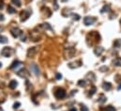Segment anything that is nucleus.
Instances as JSON below:
<instances>
[{
  "mask_svg": "<svg viewBox=\"0 0 121 111\" xmlns=\"http://www.w3.org/2000/svg\"><path fill=\"white\" fill-rule=\"evenodd\" d=\"M54 94H55V97H56V99H58V100L64 99V98L66 97V91H65V89L62 88H57L55 90Z\"/></svg>",
  "mask_w": 121,
  "mask_h": 111,
  "instance_id": "1",
  "label": "nucleus"
},
{
  "mask_svg": "<svg viewBox=\"0 0 121 111\" xmlns=\"http://www.w3.org/2000/svg\"><path fill=\"white\" fill-rule=\"evenodd\" d=\"M14 52H15L14 49L11 48V47H4L1 51V55L5 56V57H9L14 54Z\"/></svg>",
  "mask_w": 121,
  "mask_h": 111,
  "instance_id": "2",
  "label": "nucleus"
},
{
  "mask_svg": "<svg viewBox=\"0 0 121 111\" xmlns=\"http://www.w3.org/2000/svg\"><path fill=\"white\" fill-rule=\"evenodd\" d=\"M31 10H28V9H25V10H23V11H21V13H20V17H21V21L22 22H25V21H26L28 18H29V16L31 15Z\"/></svg>",
  "mask_w": 121,
  "mask_h": 111,
  "instance_id": "3",
  "label": "nucleus"
},
{
  "mask_svg": "<svg viewBox=\"0 0 121 111\" xmlns=\"http://www.w3.org/2000/svg\"><path fill=\"white\" fill-rule=\"evenodd\" d=\"M10 33H11V35H12L13 38H19V37L22 36L23 31L19 28H13L10 29Z\"/></svg>",
  "mask_w": 121,
  "mask_h": 111,
  "instance_id": "4",
  "label": "nucleus"
},
{
  "mask_svg": "<svg viewBox=\"0 0 121 111\" xmlns=\"http://www.w3.org/2000/svg\"><path fill=\"white\" fill-rule=\"evenodd\" d=\"M95 22H96V18H95V17L86 16V17H85V19H84V24H85V26H86V27L93 25Z\"/></svg>",
  "mask_w": 121,
  "mask_h": 111,
  "instance_id": "5",
  "label": "nucleus"
},
{
  "mask_svg": "<svg viewBox=\"0 0 121 111\" xmlns=\"http://www.w3.org/2000/svg\"><path fill=\"white\" fill-rule=\"evenodd\" d=\"M30 69H31V71H32V73H33L36 76H38V75L39 74V66H38L36 63H32V64H31Z\"/></svg>",
  "mask_w": 121,
  "mask_h": 111,
  "instance_id": "6",
  "label": "nucleus"
},
{
  "mask_svg": "<svg viewBox=\"0 0 121 111\" xmlns=\"http://www.w3.org/2000/svg\"><path fill=\"white\" fill-rule=\"evenodd\" d=\"M68 66H69V68H70V69H76V68H79V67L82 66V62H81V60L74 61V62H70V63H69Z\"/></svg>",
  "mask_w": 121,
  "mask_h": 111,
  "instance_id": "7",
  "label": "nucleus"
},
{
  "mask_svg": "<svg viewBox=\"0 0 121 111\" xmlns=\"http://www.w3.org/2000/svg\"><path fill=\"white\" fill-rule=\"evenodd\" d=\"M17 74H18L19 76H21V77H24V78L29 76V73H28V71L26 70V69H21V70H19V71L17 72Z\"/></svg>",
  "mask_w": 121,
  "mask_h": 111,
  "instance_id": "8",
  "label": "nucleus"
},
{
  "mask_svg": "<svg viewBox=\"0 0 121 111\" xmlns=\"http://www.w3.org/2000/svg\"><path fill=\"white\" fill-rule=\"evenodd\" d=\"M103 51H104V48H103V47L98 46V47H96V48L94 49V54L96 56H100L103 53Z\"/></svg>",
  "mask_w": 121,
  "mask_h": 111,
  "instance_id": "9",
  "label": "nucleus"
},
{
  "mask_svg": "<svg viewBox=\"0 0 121 111\" xmlns=\"http://www.w3.org/2000/svg\"><path fill=\"white\" fill-rule=\"evenodd\" d=\"M102 88L106 91H109L112 89V84L109 83V82H103L102 83Z\"/></svg>",
  "mask_w": 121,
  "mask_h": 111,
  "instance_id": "10",
  "label": "nucleus"
},
{
  "mask_svg": "<svg viewBox=\"0 0 121 111\" xmlns=\"http://www.w3.org/2000/svg\"><path fill=\"white\" fill-rule=\"evenodd\" d=\"M112 63H113L114 66L121 67V57H117V58H115V59L112 61Z\"/></svg>",
  "mask_w": 121,
  "mask_h": 111,
  "instance_id": "11",
  "label": "nucleus"
},
{
  "mask_svg": "<svg viewBox=\"0 0 121 111\" xmlns=\"http://www.w3.org/2000/svg\"><path fill=\"white\" fill-rule=\"evenodd\" d=\"M17 86H18V82L16 80H11L9 84V88L11 89H15L17 88Z\"/></svg>",
  "mask_w": 121,
  "mask_h": 111,
  "instance_id": "12",
  "label": "nucleus"
},
{
  "mask_svg": "<svg viewBox=\"0 0 121 111\" xmlns=\"http://www.w3.org/2000/svg\"><path fill=\"white\" fill-rule=\"evenodd\" d=\"M110 8H111V5L110 4H107V5H104L102 7V9H100V13H105V12H108L110 10Z\"/></svg>",
  "mask_w": 121,
  "mask_h": 111,
  "instance_id": "13",
  "label": "nucleus"
},
{
  "mask_svg": "<svg viewBox=\"0 0 121 111\" xmlns=\"http://www.w3.org/2000/svg\"><path fill=\"white\" fill-rule=\"evenodd\" d=\"M106 100H107L106 96H105L104 94H102V93H101V94L99 96V98H98V102H99V103H100V104L105 103V102H106Z\"/></svg>",
  "mask_w": 121,
  "mask_h": 111,
  "instance_id": "14",
  "label": "nucleus"
},
{
  "mask_svg": "<svg viewBox=\"0 0 121 111\" xmlns=\"http://www.w3.org/2000/svg\"><path fill=\"white\" fill-rule=\"evenodd\" d=\"M40 28H42V29H46V30H51V31H53V28H52V27H51L48 23H44V24L40 25Z\"/></svg>",
  "mask_w": 121,
  "mask_h": 111,
  "instance_id": "15",
  "label": "nucleus"
},
{
  "mask_svg": "<svg viewBox=\"0 0 121 111\" xmlns=\"http://www.w3.org/2000/svg\"><path fill=\"white\" fill-rule=\"evenodd\" d=\"M20 64H21V62H20L19 60H14V61L12 62V64L9 66V69H15V68L18 67Z\"/></svg>",
  "mask_w": 121,
  "mask_h": 111,
  "instance_id": "16",
  "label": "nucleus"
},
{
  "mask_svg": "<svg viewBox=\"0 0 121 111\" xmlns=\"http://www.w3.org/2000/svg\"><path fill=\"white\" fill-rule=\"evenodd\" d=\"M36 47H32V48H30L29 50H28V52H27V56H34V55H35V53H36Z\"/></svg>",
  "mask_w": 121,
  "mask_h": 111,
  "instance_id": "17",
  "label": "nucleus"
},
{
  "mask_svg": "<svg viewBox=\"0 0 121 111\" xmlns=\"http://www.w3.org/2000/svg\"><path fill=\"white\" fill-rule=\"evenodd\" d=\"M96 91H97V88L95 87V86H92L90 88V90H89V94H88V96L90 97V96H93L95 93H96Z\"/></svg>",
  "mask_w": 121,
  "mask_h": 111,
  "instance_id": "18",
  "label": "nucleus"
},
{
  "mask_svg": "<svg viewBox=\"0 0 121 111\" xmlns=\"http://www.w3.org/2000/svg\"><path fill=\"white\" fill-rule=\"evenodd\" d=\"M8 12L9 13V14H14L15 12H16V10H15V9L13 8V7H11V6H8Z\"/></svg>",
  "mask_w": 121,
  "mask_h": 111,
  "instance_id": "19",
  "label": "nucleus"
},
{
  "mask_svg": "<svg viewBox=\"0 0 121 111\" xmlns=\"http://www.w3.org/2000/svg\"><path fill=\"white\" fill-rule=\"evenodd\" d=\"M8 42V38L3 36V35H0V43H7Z\"/></svg>",
  "mask_w": 121,
  "mask_h": 111,
  "instance_id": "20",
  "label": "nucleus"
},
{
  "mask_svg": "<svg viewBox=\"0 0 121 111\" xmlns=\"http://www.w3.org/2000/svg\"><path fill=\"white\" fill-rule=\"evenodd\" d=\"M120 46H121V40H116V41L114 42V47L118 48V47H120Z\"/></svg>",
  "mask_w": 121,
  "mask_h": 111,
  "instance_id": "21",
  "label": "nucleus"
},
{
  "mask_svg": "<svg viewBox=\"0 0 121 111\" xmlns=\"http://www.w3.org/2000/svg\"><path fill=\"white\" fill-rule=\"evenodd\" d=\"M104 111H116V108L112 106H108L104 107Z\"/></svg>",
  "mask_w": 121,
  "mask_h": 111,
  "instance_id": "22",
  "label": "nucleus"
},
{
  "mask_svg": "<svg viewBox=\"0 0 121 111\" xmlns=\"http://www.w3.org/2000/svg\"><path fill=\"white\" fill-rule=\"evenodd\" d=\"M70 15H71V16L73 17V19H74L75 21H79V20H80V18H81L79 14H75V13H71Z\"/></svg>",
  "mask_w": 121,
  "mask_h": 111,
  "instance_id": "23",
  "label": "nucleus"
},
{
  "mask_svg": "<svg viewBox=\"0 0 121 111\" xmlns=\"http://www.w3.org/2000/svg\"><path fill=\"white\" fill-rule=\"evenodd\" d=\"M86 82L84 79L78 81V86H80V87H86Z\"/></svg>",
  "mask_w": 121,
  "mask_h": 111,
  "instance_id": "24",
  "label": "nucleus"
},
{
  "mask_svg": "<svg viewBox=\"0 0 121 111\" xmlns=\"http://www.w3.org/2000/svg\"><path fill=\"white\" fill-rule=\"evenodd\" d=\"M12 3L14 5H16L17 7H21V0H11Z\"/></svg>",
  "mask_w": 121,
  "mask_h": 111,
  "instance_id": "25",
  "label": "nucleus"
},
{
  "mask_svg": "<svg viewBox=\"0 0 121 111\" xmlns=\"http://www.w3.org/2000/svg\"><path fill=\"white\" fill-rule=\"evenodd\" d=\"M80 106H81V111H88V108L86 107V106H85V105L81 104V105H80Z\"/></svg>",
  "mask_w": 121,
  "mask_h": 111,
  "instance_id": "26",
  "label": "nucleus"
},
{
  "mask_svg": "<svg viewBox=\"0 0 121 111\" xmlns=\"http://www.w3.org/2000/svg\"><path fill=\"white\" fill-rule=\"evenodd\" d=\"M20 106H21V104H20L19 102H16V103H14V104H13V108H14V109H16V108L20 107Z\"/></svg>",
  "mask_w": 121,
  "mask_h": 111,
  "instance_id": "27",
  "label": "nucleus"
},
{
  "mask_svg": "<svg viewBox=\"0 0 121 111\" xmlns=\"http://www.w3.org/2000/svg\"><path fill=\"white\" fill-rule=\"evenodd\" d=\"M107 70H108V67L107 66H102V67L99 68V71L100 72H106Z\"/></svg>",
  "mask_w": 121,
  "mask_h": 111,
  "instance_id": "28",
  "label": "nucleus"
},
{
  "mask_svg": "<svg viewBox=\"0 0 121 111\" xmlns=\"http://www.w3.org/2000/svg\"><path fill=\"white\" fill-rule=\"evenodd\" d=\"M26 36L23 33V34H22V36H21V41L24 42H26Z\"/></svg>",
  "mask_w": 121,
  "mask_h": 111,
  "instance_id": "29",
  "label": "nucleus"
},
{
  "mask_svg": "<svg viewBox=\"0 0 121 111\" xmlns=\"http://www.w3.org/2000/svg\"><path fill=\"white\" fill-rule=\"evenodd\" d=\"M56 80H60V79H62V74H56Z\"/></svg>",
  "mask_w": 121,
  "mask_h": 111,
  "instance_id": "30",
  "label": "nucleus"
},
{
  "mask_svg": "<svg viewBox=\"0 0 121 111\" xmlns=\"http://www.w3.org/2000/svg\"><path fill=\"white\" fill-rule=\"evenodd\" d=\"M4 20H5V17H4V15H3L2 13H0V21H1V22H3Z\"/></svg>",
  "mask_w": 121,
  "mask_h": 111,
  "instance_id": "31",
  "label": "nucleus"
},
{
  "mask_svg": "<svg viewBox=\"0 0 121 111\" xmlns=\"http://www.w3.org/2000/svg\"><path fill=\"white\" fill-rule=\"evenodd\" d=\"M54 4H55V9H58V5L56 4V0L55 1V3H54Z\"/></svg>",
  "mask_w": 121,
  "mask_h": 111,
  "instance_id": "32",
  "label": "nucleus"
},
{
  "mask_svg": "<svg viewBox=\"0 0 121 111\" xmlns=\"http://www.w3.org/2000/svg\"><path fill=\"white\" fill-rule=\"evenodd\" d=\"M75 92H77V90H76V89H74V90H72V91H71V93H70V96H73V95L75 94Z\"/></svg>",
  "mask_w": 121,
  "mask_h": 111,
  "instance_id": "33",
  "label": "nucleus"
},
{
  "mask_svg": "<svg viewBox=\"0 0 121 111\" xmlns=\"http://www.w3.org/2000/svg\"><path fill=\"white\" fill-rule=\"evenodd\" d=\"M3 8H4V4H3L2 1H0V9H2Z\"/></svg>",
  "mask_w": 121,
  "mask_h": 111,
  "instance_id": "34",
  "label": "nucleus"
},
{
  "mask_svg": "<svg viewBox=\"0 0 121 111\" xmlns=\"http://www.w3.org/2000/svg\"><path fill=\"white\" fill-rule=\"evenodd\" d=\"M69 111H77V109H76V108H74V107H72V108H70Z\"/></svg>",
  "mask_w": 121,
  "mask_h": 111,
  "instance_id": "35",
  "label": "nucleus"
},
{
  "mask_svg": "<svg viewBox=\"0 0 121 111\" xmlns=\"http://www.w3.org/2000/svg\"><path fill=\"white\" fill-rule=\"evenodd\" d=\"M117 89H118V90H121V83L119 84V86L117 87Z\"/></svg>",
  "mask_w": 121,
  "mask_h": 111,
  "instance_id": "36",
  "label": "nucleus"
},
{
  "mask_svg": "<svg viewBox=\"0 0 121 111\" xmlns=\"http://www.w3.org/2000/svg\"><path fill=\"white\" fill-rule=\"evenodd\" d=\"M2 30H3V28H1V27H0V32H1Z\"/></svg>",
  "mask_w": 121,
  "mask_h": 111,
  "instance_id": "37",
  "label": "nucleus"
},
{
  "mask_svg": "<svg viewBox=\"0 0 121 111\" xmlns=\"http://www.w3.org/2000/svg\"><path fill=\"white\" fill-rule=\"evenodd\" d=\"M0 111H4V110H3V109H2V108H1V107H0Z\"/></svg>",
  "mask_w": 121,
  "mask_h": 111,
  "instance_id": "38",
  "label": "nucleus"
},
{
  "mask_svg": "<svg viewBox=\"0 0 121 111\" xmlns=\"http://www.w3.org/2000/svg\"><path fill=\"white\" fill-rule=\"evenodd\" d=\"M1 66H2V64H1V62H0V67H1Z\"/></svg>",
  "mask_w": 121,
  "mask_h": 111,
  "instance_id": "39",
  "label": "nucleus"
},
{
  "mask_svg": "<svg viewBox=\"0 0 121 111\" xmlns=\"http://www.w3.org/2000/svg\"><path fill=\"white\" fill-rule=\"evenodd\" d=\"M63 1H66V0H63Z\"/></svg>",
  "mask_w": 121,
  "mask_h": 111,
  "instance_id": "40",
  "label": "nucleus"
},
{
  "mask_svg": "<svg viewBox=\"0 0 121 111\" xmlns=\"http://www.w3.org/2000/svg\"><path fill=\"white\" fill-rule=\"evenodd\" d=\"M120 24H121V20H120Z\"/></svg>",
  "mask_w": 121,
  "mask_h": 111,
  "instance_id": "41",
  "label": "nucleus"
}]
</instances>
